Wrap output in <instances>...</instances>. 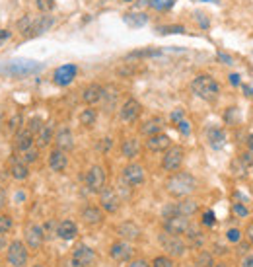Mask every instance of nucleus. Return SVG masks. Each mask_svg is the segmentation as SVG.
Listing matches in <instances>:
<instances>
[{
    "mask_svg": "<svg viewBox=\"0 0 253 267\" xmlns=\"http://www.w3.org/2000/svg\"><path fill=\"white\" fill-rule=\"evenodd\" d=\"M165 189L172 197H187L197 189V179L187 172H175L174 176L165 181Z\"/></svg>",
    "mask_w": 253,
    "mask_h": 267,
    "instance_id": "1",
    "label": "nucleus"
},
{
    "mask_svg": "<svg viewBox=\"0 0 253 267\" xmlns=\"http://www.w3.org/2000/svg\"><path fill=\"white\" fill-rule=\"evenodd\" d=\"M191 90L197 98L204 99V101H214L220 94V86L218 82L208 76V74H199L197 78L191 82Z\"/></svg>",
    "mask_w": 253,
    "mask_h": 267,
    "instance_id": "2",
    "label": "nucleus"
},
{
    "mask_svg": "<svg viewBox=\"0 0 253 267\" xmlns=\"http://www.w3.org/2000/svg\"><path fill=\"white\" fill-rule=\"evenodd\" d=\"M41 69V65H37L35 60L29 59H18V60H10L8 65L0 67V72L10 74V76H28L31 72Z\"/></svg>",
    "mask_w": 253,
    "mask_h": 267,
    "instance_id": "3",
    "label": "nucleus"
},
{
    "mask_svg": "<svg viewBox=\"0 0 253 267\" xmlns=\"http://www.w3.org/2000/svg\"><path fill=\"white\" fill-rule=\"evenodd\" d=\"M6 257H8V263L12 267H24L28 263V248L24 246L19 240H14L8 246V252H6Z\"/></svg>",
    "mask_w": 253,
    "mask_h": 267,
    "instance_id": "4",
    "label": "nucleus"
},
{
    "mask_svg": "<svg viewBox=\"0 0 253 267\" xmlns=\"http://www.w3.org/2000/svg\"><path fill=\"white\" fill-rule=\"evenodd\" d=\"M183 158H185V150L181 147H170V149L165 150L164 158H162V168L165 172H177V170L181 168V164H183Z\"/></svg>",
    "mask_w": 253,
    "mask_h": 267,
    "instance_id": "5",
    "label": "nucleus"
},
{
    "mask_svg": "<svg viewBox=\"0 0 253 267\" xmlns=\"http://www.w3.org/2000/svg\"><path fill=\"white\" fill-rule=\"evenodd\" d=\"M160 244H162V248L170 256L174 257H181L185 254V250H187V246H185V242L181 238L175 236V234H167V232H164L160 236Z\"/></svg>",
    "mask_w": 253,
    "mask_h": 267,
    "instance_id": "6",
    "label": "nucleus"
},
{
    "mask_svg": "<svg viewBox=\"0 0 253 267\" xmlns=\"http://www.w3.org/2000/svg\"><path fill=\"white\" fill-rule=\"evenodd\" d=\"M191 227V222H189V217H185V215H172V217H165L164 220V230L167 234H175V236H181L187 232V228Z\"/></svg>",
    "mask_w": 253,
    "mask_h": 267,
    "instance_id": "7",
    "label": "nucleus"
},
{
    "mask_svg": "<svg viewBox=\"0 0 253 267\" xmlns=\"http://www.w3.org/2000/svg\"><path fill=\"white\" fill-rule=\"evenodd\" d=\"M106 170L101 168V166H92V168L88 170L86 174V188L92 191V193H99L101 189L106 188Z\"/></svg>",
    "mask_w": 253,
    "mask_h": 267,
    "instance_id": "8",
    "label": "nucleus"
},
{
    "mask_svg": "<svg viewBox=\"0 0 253 267\" xmlns=\"http://www.w3.org/2000/svg\"><path fill=\"white\" fill-rule=\"evenodd\" d=\"M70 261H72V267H92L96 263V252L92 248L80 244L72 252V259Z\"/></svg>",
    "mask_w": 253,
    "mask_h": 267,
    "instance_id": "9",
    "label": "nucleus"
},
{
    "mask_svg": "<svg viewBox=\"0 0 253 267\" xmlns=\"http://www.w3.org/2000/svg\"><path fill=\"white\" fill-rule=\"evenodd\" d=\"M119 195L115 193V189L111 188H103L101 191H99V205H101V209L106 211V213H117L119 211Z\"/></svg>",
    "mask_w": 253,
    "mask_h": 267,
    "instance_id": "10",
    "label": "nucleus"
},
{
    "mask_svg": "<svg viewBox=\"0 0 253 267\" xmlns=\"http://www.w3.org/2000/svg\"><path fill=\"white\" fill-rule=\"evenodd\" d=\"M45 242V228L39 224H28L26 228V244L31 250H39Z\"/></svg>",
    "mask_w": 253,
    "mask_h": 267,
    "instance_id": "11",
    "label": "nucleus"
},
{
    "mask_svg": "<svg viewBox=\"0 0 253 267\" xmlns=\"http://www.w3.org/2000/svg\"><path fill=\"white\" fill-rule=\"evenodd\" d=\"M146 174L140 164H129L123 168V181L126 186H140L144 181Z\"/></svg>",
    "mask_w": 253,
    "mask_h": 267,
    "instance_id": "12",
    "label": "nucleus"
},
{
    "mask_svg": "<svg viewBox=\"0 0 253 267\" xmlns=\"http://www.w3.org/2000/svg\"><path fill=\"white\" fill-rule=\"evenodd\" d=\"M140 111H142V106H140L136 99L131 98V99H126L125 104H123V108H121V111H119V117L123 119L125 123H133V121L138 119Z\"/></svg>",
    "mask_w": 253,
    "mask_h": 267,
    "instance_id": "13",
    "label": "nucleus"
},
{
    "mask_svg": "<svg viewBox=\"0 0 253 267\" xmlns=\"http://www.w3.org/2000/svg\"><path fill=\"white\" fill-rule=\"evenodd\" d=\"M172 147V139L164 135V133H158V135H152L146 140V149L150 152H165V150Z\"/></svg>",
    "mask_w": 253,
    "mask_h": 267,
    "instance_id": "14",
    "label": "nucleus"
},
{
    "mask_svg": "<svg viewBox=\"0 0 253 267\" xmlns=\"http://www.w3.org/2000/svg\"><path fill=\"white\" fill-rule=\"evenodd\" d=\"M78 69L74 67V65H62V67H58L57 70H55V84H58V86H68L72 80H74V76H76Z\"/></svg>",
    "mask_w": 253,
    "mask_h": 267,
    "instance_id": "15",
    "label": "nucleus"
},
{
    "mask_svg": "<svg viewBox=\"0 0 253 267\" xmlns=\"http://www.w3.org/2000/svg\"><path fill=\"white\" fill-rule=\"evenodd\" d=\"M133 254H135V250L129 242H115L109 250V256L113 257L115 261H129L133 257Z\"/></svg>",
    "mask_w": 253,
    "mask_h": 267,
    "instance_id": "16",
    "label": "nucleus"
},
{
    "mask_svg": "<svg viewBox=\"0 0 253 267\" xmlns=\"http://www.w3.org/2000/svg\"><path fill=\"white\" fill-rule=\"evenodd\" d=\"M49 166L53 172H65L68 166V158H67V152L60 149H55L51 154H49Z\"/></svg>",
    "mask_w": 253,
    "mask_h": 267,
    "instance_id": "17",
    "label": "nucleus"
},
{
    "mask_svg": "<svg viewBox=\"0 0 253 267\" xmlns=\"http://www.w3.org/2000/svg\"><path fill=\"white\" fill-rule=\"evenodd\" d=\"M103 92H106L103 86H99V84H90V86H86L84 92H82V99L86 101L88 106H94V104H97V101L103 99Z\"/></svg>",
    "mask_w": 253,
    "mask_h": 267,
    "instance_id": "18",
    "label": "nucleus"
},
{
    "mask_svg": "<svg viewBox=\"0 0 253 267\" xmlns=\"http://www.w3.org/2000/svg\"><path fill=\"white\" fill-rule=\"evenodd\" d=\"M55 145H57V149L65 150V152L74 149V135H72V131L67 127L60 129L57 133V137H55Z\"/></svg>",
    "mask_w": 253,
    "mask_h": 267,
    "instance_id": "19",
    "label": "nucleus"
},
{
    "mask_svg": "<svg viewBox=\"0 0 253 267\" xmlns=\"http://www.w3.org/2000/svg\"><path fill=\"white\" fill-rule=\"evenodd\" d=\"M33 133L29 131V129H19L18 133H16V150L18 152H24V150H28L33 147Z\"/></svg>",
    "mask_w": 253,
    "mask_h": 267,
    "instance_id": "20",
    "label": "nucleus"
},
{
    "mask_svg": "<svg viewBox=\"0 0 253 267\" xmlns=\"http://www.w3.org/2000/svg\"><path fill=\"white\" fill-rule=\"evenodd\" d=\"M57 234L58 238H62V240H74L78 234V228L76 224L72 222V220H62V222H58L57 224Z\"/></svg>",
    "mask_w": 253,
    "mask_h": 267,
    "instance_id": "21",
    "label": "nucleus"
},
{
    "mask_svg": "<svg viewBox=\"0 0 253 267\" xmlns=\"http://www.w3.org/2000/svg\"><path fill=\"white\" fill-rule=\"evenodd\" d=\"M162 129H164V119L152 117V119H148V121H144V123H142L140 133H142V135H146V137H152V135L162 133Z\"/></svg>",
    "mask_w": 253,
    "mask_h": 267,
    "instance_id": "22",
    "label": "nucleus"
},
{
    "mask_svg": "<svg viewBox=\"0 0 253 267\" xmlns=\"http://www.w3.org/2000/svg\"><path fill=\"white\" fill-rule=\"evenodd\" d=\"M117 234L121 238H125V240H136V238L140 236V228L136 227L135 222L126 220V222L117 227Z\"/></svg>",
    "mask_w": 253,
    "mask_h": 267,
    "instance_id": "23",
    "label": "nucleus"
},
{
    "mask_svg": "<svg viewBox=\"0 0 253 267\" xmlns=\"http://www.w3.org/2000/svg\"><path fill=\"white\" fill-rule=\"evenodd\" d=\"M206 139H208V145L213 149H222L224 142H226V133L218 127H210L206 131Z\"/></svg>",
    "mask_w": 253,
    "mask_h": 267,
    "instance_id": "24",
    "label": "nucleus"
},
{
    "mask_svg": "<svg viewBox=\"0 0 253 267\" xmlns=\"http://www.w3.org/2000/svg\"><path fill=\"white\" fill-rule=\"evenodd\" d=\"M121 152H123V156L129 160L136 158V156L140 154V142L136 139H125L123 145H121Z\"/></svg>",
    "mask_w": 253,
    "mask_h": 267,
    "instance_id": "25",
    "label": "nucleus"
},
{
    "mask_svg": "<svg viewBox=\"0 0 253 267\" xmlns=\"http://www.w3.org/2000/svg\"><path fill=\"white\" fill-rule=\"evenodd\" d=\"M82 220L86 224H99L103 220V209L97 207H86L82 211Z\"/></svg>",
    "mask_w": 253,
    "mask_h": 267,
    "instance_id": "26",
    "label": "nucleus"
},
{
    "mask_svg": "<svg viewBox=\"0 0 253 267\" xmlns=\"http://www.w3.org/2000/svg\"><path fill=\"white\" fill-rule=\"evenodd\" d=\"M197 211H199V203L193 201V199H183L181 203L175 205V213L177 215H185V217H193Z\"/></svg>",
    "mask_w": 253,
    "mask_h": 267,
    "instance_id": "27",
    "label": "nucleus"
},
{
    "mask_svg": "<svg viewBox=\"0 0 253 267\" xmlns=\"http://www.w3.org/2000/svg\"><path fill=\"white\" fill-rule=\"evenodd\" d=\"M53 26V16H39L37 20L31 24V33L33 35H41V33H45Z\"/></svg>",
    "mask_w": 253,
    "mask_h": 267,
    "instance_id": "28",
    "label": "nucleus"
},
{
    "mask_svg": "<svg viewBox=\"0 0 253 267\" xmlns=\"http://www.w3.org/2000/svg\"><path fill=\"white\" fill-rule=\"evenodd\" d=\"M10 174H12V178L18 179V181H22V179H26V178L29 176L28 164H24L22 160H18V162H14V164H12V168H10Z\"/></svg>",
    "mask_w": 253,
    "mask_h": 267,
    "instance_id": "29",
    "label": "nucleus"
},
{
    "mask_svg": "<svg viewBox=\"0 0 253 267\" xmlns=\"http://www.w3.org/2000/svg\"><path fill=\"white\" fill-rule=\"evenodd\" d=\"M51 140H53V125L47 123V125H43L41 131L37 133V147L43 149V147H47Z\"/></svg>",
    "mask_w": 253,
    "mask_h": 267,
    "instance_id": "30",
    "label": "nucleus"
},
{
    "mask_svg": "<svg viewBox=\"0 0 253 267\" xmlns=\"http://www.w3.org/2000/svg\"><path fill=\"white\" fill-rule=\"evenodd\" d=\"M96 119H97L96 109L88 108L80 113V125H84V127H92V125L96 123Z\"/></svg>",
    "mask_w": 253,
    "mask_h": 267,
    "instance_id": "31",
    "label": "nucleus"
},
{
    "mask_svg": "<svg viewBox=\"0 0 253 267\" xmlns=\"http://www.w3.org/2000/svg\"><path fill=\"white\" fill-rule=\"evenodd\" d=\"M125 22L129 26H133V28H142L146 22H148V18H146L144 14H126Z\"/></svg>",
    "mask_w": 253,
    "mask_h": 267,
    "instance_id": "32",
    "label": "nucleus"
},
{
    "mask_svg": "<svg viewBox=\"0 0 253 267\" xmlns=\"http://www.w3.org/2000/svg\"><path fill=\"white\" fill-rule=\"evenodd\" d=\"M37 158H39V150L33 149V147L28 149V150H24V152H22V156H19V160H22L24 164H28V166L31 164V162H35Z\"/></svg>",
    "mask_w": 253,
    "mask_h": 267,
    "instance_id": "33",
    "label": "nucleus"
},
{
    "mask_svg": "<svg viewBox=\"0 0 253 267\" xmlns=\"http://www.w3.org/2000/svg\"><path fill=\"white\" fill-rule=\"evenodd\" d=\"M150 6H152L154 10L164 12V10H167V8L174 6V0H150Z\"/></svg>",
    "mask_w": 253,
    "mask_h": 267,
    "instance_id": "34",
    "label": "nucleus"
},
{
    "mask_svg": "<svg viewBox=\"0 0 253 267\" xmlns=\"http://www.w3.org/2000/svg\"><path fill=\"white\" fill-rule=\"evenodd\" d=\"M10 228H12V217H8V215H0V234L4 236L6 232H10Z\"/></svg>",
    "mask_w": 253,
    "mask_h": 267,
    "instance_id": "35",
    "label": "nucleus"
},
{
    "mask_svg": "<svg viewBox=\"0 0 253 267\" xmlns=\"http://www.w3.org/2000/svg\"><path fill=\"white\" fill-rule=\"evenodd\" d=\"M232 211H234V215L240 217V218H245L247 215H249V209L245 207V205H242V203H234Z\"/></svg>",
    "mask_w": 253,
    "mask_h": 267,
    "instance_id": "36",
    "label": "nucleus"
},
{
    "mask_svg": "<svg viewBox=\"0 0 253 267\" xmlns=\"http://www.w3.org/2000/svg\"><path fill=\"white\" fill-rule=\"evenodd\" d=\"M152 267H174V261L167 256H158L152 261Z\"/></svg>",
    "mask_w": 253,
    "mask_h": 267,
    "instance_id": "37",
    "label": "nucleus"
},
{
    "mask_svg": "<svg viewBox=\"0 0 253 267\" xmlns=\"http://www.w3.org/2000/svg\"><path fill=\"white\" fill-rule=\"evenodd\" d=\"M160 55V51H152V49H146V51H135L129 55V59H136V57H156Z\"/></svg>",
    "mask_w": 253,
    "mask_h": 267,
    "instance_id": "38",
    "label": "nucleus"
},
{
    "mask_svg": "<svg viewBox=\"0 0 253 267\" xmlns=\"http://www.w3.org/2000/svg\"><path fill=\"white\" fill-rule=\"evenodd\" d=\"M22 121H24V119H22V115H19V113L12 115V119L8 121V129L12 131V133H14V131H18L19 125H22Z\"/></svg>",
    "mask_w": 253,
    "mask_h": 267,
    "instance_id": "39",
    "label": "nucleus"
},
{
    "mask_svg": "<svg viewBox=\"0 0 253 267\" xmlns=\"http://www.w3.org/2000/svg\"><path fill=\"white\" fill-rule=\"evenodd\" d=\"M41 127H43V121L39 117H33L31 121H29V125H28V129L33 133V135H37L39 131H41Z\"/></svg>",
    "mask_w": 253,
    "mask_h": 267,
    "instance_id": "40",
    "label": "nucleus"
},
{
    "mask_svg": "<svg viewBox=\"0 0 253 267\" xmlns=\"http://www.w3.org/2000/svg\"><path fill=\"white\" fill-rule=\"evenodd\" d=\"M158 31H160L162 35H165V33H183L185 28L183 26H165V28H160Z\"/></svg>",
    "mask_w": 253,
    "mask_h": 267,
    "instance_id": "41",
    "label": "nucleus"
},
{
    "mask_svg": "<svg viewBox=\"0 0 253 267\" xmlns=\"http://www.w3.org/2000/svg\"><path fill=\"white\" fill-rule=\"evenodd\" d=\"M213 265V256L210 254H201V257L197 259V267H210Z\"/></svg>",
    "mask_w": 253,
    "mask_h": 267,
    "instance_id": "42",
    "label": "nucleus"
},
{
    "mask_svg": "<svg viewBox=\"0 0 253 267\" xmlns=\"http://www.w3.org/2000/svg\"><path fill=\"white\" fill-rule=\"evenodd\" d=\"M31 24H33V20H31V16H24V20L18 22V28L22 31H29L31 30Z\"/></svg>",
    "mask_w": 253,
    "mask_h": 267,
    "instance_id": "43",
    "label": "nucleus"
},
{
    "mask_svg": "<svg viewBox=\"0 0 253 267\" xmlns=\"http://www.w3.org/2000/svg\"><path fill=\"white\" fill-rule=\"evenodd\" d=\"M224 119H226V123H236V121H238V109H236V108H228V111H226Z\"/></svg>",
    "mask_w": 253,
    "mask_h": 267,
    "instance_id": "44",
    "label": "nucleus"
},
{
    "mask_svg": "<svg viewBox=\"0 0 253 267\" xmlns=\"http://www.w3.org/2000/svg\"><path fill=\"white\" fill-rule=\"evenodd\" d=\"M214 222H216L214 213H213V211H206V213L203 215V224H204V227H214Z\"/></svg>",
    "mask_w": 253,
    "mask_h": 267,
    "instance_id": "45",
    "label": "nucleus"
},
{
    "mask_svg": "<svg viewBox=\"0 0 253 267\" xmlns=\"http://www.w3.org/2000/svg\"><path fill=\"white\" fill-rule=\"evenodd\" d=\"M240 162L243 164V168H247V166H253V152H243L242 158H240Z\"/></svg>",
    "mask_w": 253,
    "mask_h": 267,
    "instance_id": "46",
    "label": "nucleus"
},
{
    "mask_svg": "<svg viewBox=\"0 0 253 267\" xmlns=\"http://www.w3.org/2000/svg\"><path fill=\"white\" fill-rule=\"evenodd\" d=\"M226 238H228L230 242H240V240H242V232H240V230H236V228H232V230H228V232H226Z\"/></svg>",
    "mask_w": 253,
    "mask_h": 267,
    "instance_id": "47",
    "label": "nucleus"
},
{
    "mask_svg": "<svg viewBox=\"0 0 253 267\" xmlns=\"http://www.w3.org/2000/svg\"><path fill=\"white\" fill-rule=\"evenodd\" d=\"M177 129H179V133H181V135H189V131H191V127H189V123H187L185 119H181V121L177 123Z\"/></svg>",
    "mask_w": 253,
    "mask_h": 267,
    "instance_id": "48",
    "label": "nucleus"
},
{
    "mask_svg": "<svg viewBox=\"0 0 253 267\" xmlns=\"http://www.w3.org/2000/svg\"><path fill=\"white\" fill-rule=\"evenodd\" d=\"M183 109H175L174 113H172V121H174V123H179V121H181V119H183Z\"/></svg>",
    "mask_w": 253,
    "mask_h": 267,
    "instance_id": "49",
    "label": "nucleus"
},
{
    "mask_svg": "<svg viewBox=\"0 0 253 267\" xmlns=\"http://www.w3.org/2000/svg\"><path fill=\"white\" fill-rule=\"evenodd\" d=\"M242 267H253V256H245L242 259Z\"/></svg>",
    "mask_w": 253,
    "mask_h": 267,
    "instance_id": "50",
    "label": "nucleus"
},
{
    "mask_svg": "<svg viewBox=\"0 0 253 267\" xmlns=\"http://www.w3.org/2000/svg\"><path fill=\"white\" fill-rule=\"evenodd\" d=\"M126 267H150L146 261H142V259H136V261H133L131 265H126Z\"/></svg>",
    "mask_w": 253,
    "mask_h": 267,
    "instance_id": "51",
    "label": "nucleus"
},
{
    "mask_svg": "<svg viewBox=\"0 0 253 267\" xmlns=\"http://www.w3.org/2000/svg\"><path fill=\"white\" fill-rule=\"evenodd\" d=\"M37 6L41 10H49L51 8V2H45V0H37Z\"/></svg>",
    "mask_w": 253,
    "mask_h": 267,
    "instance_id": "52",
    "label": "nucleus"
},
{
    "mask_svg": "<svg viewBox=\"0 0 253 267\" xmlns=\"http://www.w3.org/2000/svg\"><path fill=\"white\" fill-rule=\"evenodd\" d=\"M6 39H10V31L8 30H0V43H4Z\"/></svg>",
    "mask_w": 253,
    "mask_h": 267,
    "instance_id": "53",
    "label": "nucleus"
},
{
    "mask_svg": "<svg viewBox=\"0 0 253 267\" xmlns=\"http://www.w3.org/2000/svg\"><path fill=\"white\" fill-rule=\"evenodd\" d=\"M245 234H247L249 242L253 244V222H249V224H247V230H245Z\"/></svg>",
    "mask_w": 253,
    "mask_h": 267,
    "instance_id": "54",
    "label": "nucleus"
},
{
    "mask_svg": "<svg viewBox=\"0 0 253 267\" xmlns=\"http://www.w3.org/2000/svg\"><path fill=\"white\" fill-rule=\"evenodd\" d=\"M218 57H220V59H222L224 63H226V65H232V59H230V57H228V55H224V53H220V55H218Z\"/></svg>",
    "mask_w": 253,
    "mask_h": 267,
    "instance_id": "55",
    "label": "nucleus"
},
{
    "mask_svg": "<svg viewBox=\"0 0 253 267\" xmlns=\"http://www.w3.org/2000/svg\"><path fill=\"white\" fill-rule=\"evenodd\" d=\"M230 80H232L234 86H238V84H240V76H238V74H232V76H230Z\"/></svg>",
    "mask_w": 253,
    "mask_h": 267,
    "instance_id": "56",
    "label": "nucleus"
},
{
    "mask_svg": "<svg viewBox=\"0 0 253 267\" xmlns=\"http://www.w3.org/2000/svg\"><path fill=\"white\" fill-rule=\"evenodd\" d=\"M247 150L253 152V135H249V139H247Z\"/></svg>",
    "mask_w": 253,
    "mask_h": 267,
    "instance_id": "57",
    "label": "nucleus"
},
{
    "mask_svg": "<svg viewBox=\"0 0 253 267\" xmlns=\"http://www.w3.org/2000/svg\"><path fill=\"white\" fill-rule=\"evenodd\" d=\"M2 205H4V193L0 191V209H2Z\"/></svg>",
    "mask_w": 253,
    "mask_h": 267,
    "instance_id": "58",
    "label": "nucleus"
},
{
    "mask_svg": "<svg viewBox=\"0 0 253 267\" xmlns=\"http://www.w3.org/2000/svg\"><path fill=\"white\" fill-rule=\"evenodd\" d=\"M123 2H131V0H123Z\"/></svg>",
    "mask_w": 253,
    "mask_h": 267,
    "instance_id": "59",
    "label": "nucleus"
},
{
    "mask_svg": "<svg viewBox=\"0 0 253 267\" xmlns=\"http://www.w3.org/2000/svg\"><path fill=\"white\" fill-rule=\"evenodd\" d=\"M33 267H43V265H33Z\"/></svg>",
    "mask_w": 253,
    "mask_h": 267,
    "instance_id": "60",
    "label": "nucleus"
},
{
    "mask_svg": "<svg viewBox=\"0 0 253 267\" xmlns=\"http://www.w3.org/2000/svg\"><path fill=\"white\" fill-rule=\"evenodd\" d=\"M216 267H226V265H216Z\"/></svg>",
    "mask_w": 253,
    "mask_h": 267,
    "instance_id": "61",
    "label": "nucleus"
}]
</instances>
